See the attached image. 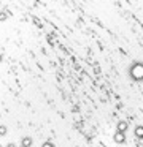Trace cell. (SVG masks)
I'll use <instances>...</instances> for the list:
<instances>
[{
	"instance_id": "6da1fadb",
	"label": "cell",
	"mask_w": 143,
	"mask_h": 147,
	"mask_svg": "<svg viewBox=\"0 0 143 147\" xmlns=\"http://www.w3.org/2000/svg\"><path fill=\"white\" fill-rule=\"evenodd\" d=\"M130 76L135 81H143V63L137 62L130 67Z\"/></svg>"
},
{
	"instance_id": "7a4b0ae2",
	"label": "cell",
	"mask_w": 143,
	"mask_h": 147,
	"mask_svg": "<svg viewBox=\"0 0 143 147\" xmlns=\"http://www.w3.org/2000/svg\"><path fill=\"white\" fill-rule=\"evenodd\" d=\"M124 141H126V133L116 131V134H114V142H116V144H122Z\"/></svg>"
},
{
	"instance_id": "3957f363",
	"label": "cell",
	"mask_w": 143,
	"mask_h": 147,
	"mask_svg": "<svg viewBox=\"0 0 143 147\" xmlns=\"http://www.w3.org/2000/svg\"><path fill=\"white\" fill-rule=\"evenodd\" d=\"M127 128H129V123L127 122H118V131H121V133H126L127 131Z\"/></svg>"
},
{
	"instance_id": "277c9868",
	"label": "cell",
	"mask_w": 143,
	"mask_h": 147,
	"mask_svg": "<svg viewBox=\"0 0 143 147\" xmlns=\"http://www.w3.org/2000/svg\"><path fill=\"white\" fill-rule=\"evenodd\" d=\"M30 146H32V139L29 136H25L21 139V147H30Z\"/></svg>"
},
{
	"instance_id": "5b68a950",
	"label": "cell",
	"mask_w": 143,
	"mask_h": 147,
	"mask_svg": "<svg viewBox=\"0 0 143 147\" xmlns=\"http://www.w3.org/2000/svg\"><path fill=\"white\" fill-rule=\"evenodd\" d=\"M135 134H137V138H143V127H137Z\"/></svg>"
},
{
	"instance_id": "8992f818",
	"label": "cell",
	"mask_w": 143,
	"mask_h": 147,
	"mask_svg": "<svg viewBox=\"0 0 143 147\" xmlns=\"http://www.w3.org/2000/svg\"><path fill=\"white\" fill-rule=\"evenodd\" d=\"M6 134V127L5 125H0V136H5Z\"/></svg>"
},
{
	"instance_id": "52a82bcc",
	"label": "cell",
	"mask_w": 143,
	"mask_h": 147,
	"mask_svg": "<svg viewBox=\"0 0 143 147\" xmlns=\"http://www.w3.org/2000/svg\"><path fill=\"white\" fill-rule=\"evenodd\" d=\"M8 18V13L6 11H0V21H5Z\"/></svg>"
},
{
	"instance_id": "ba28073f",
	"label": "cell",
	"mask_w": 143,
	"mask_h": 147,
	"mask_svg": "<svg viewBox=\"0 0 143 147\" xmlns=\"http://www.w3.org/2000/svg\"><path fill=\"white\" fill-rule=\"evenodd\" d=\"M41 147H54V144L51 142V141H46V142H43V146Z\"/></svg>"
},
{
	"instance_id": "9c48e42d",
	"label": "cell",
	"mask_w": 143,
	"mask_h": 147,
	"mask_svg": "<svg viewBox=\"0 0 143 147\" xmlns=\"http://www.w3.org/2000/svg\"><path fill=\"white\" fill-rule=\"evenodd\" d=\"M137 142H138L140 146H143V138H137Z\"/></svg>"
},
{
	"instance_id": "30bf717a",
	"label": "cell",
	"mask_w": 143,
	"mask_h": 147,
	"mask_svg": "<svg viewBox=\"0 0 143 147\" xmlns=\"http://www.w3.org/2000/svg\"><path fill=\"white\" fill-rule=\"evenodd\" d=\"M6 147H16V146H14V144H13V142H10V144H8V146H6Z\"/></svg>"
},
{
	"instance_id": "8fae6325",
	"label": "cell",
	"mask_w": 143,
	"mask_h": 147,
	"mask_svg": "<svg viewBox=\"0 0 143 147\" xmlns=\"http://www.w3.org/2000/svg\"><path fill=\"white\" fill-rule=\"evenodd\" d=\"M0 62H2V54H0Z\"/></svg>"
},
{
	"instance_id": "7c38bea8",
	"label": "cell",
	"mask_w": 143,
	"mask_h": 147,
	"mask_svg": "<svg viewBox=\"0 0 143 147\" xmlns=\"http://www.w3.org/2000/svg\"><path fill=\"white\" fill-rule=\"evenodd\" d=\"M0 147H2V146H0Z\"/></svg>"
}]
</instances>
